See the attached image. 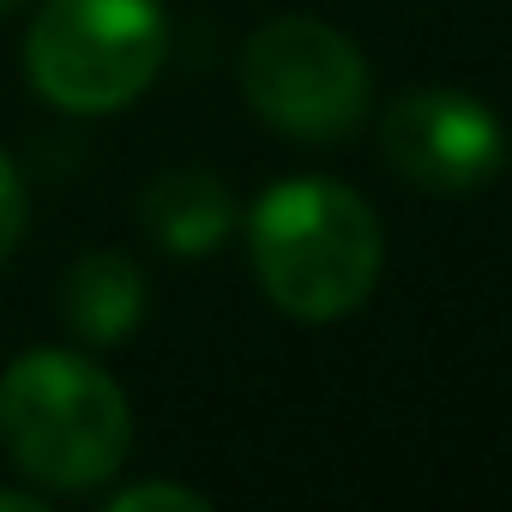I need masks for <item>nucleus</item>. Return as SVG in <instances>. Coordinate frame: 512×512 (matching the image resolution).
<instances>
[{
  "instance_id": "nucleus-8",
  "label": "nucleus",
  "mask_w": 512,
  "mask_h": 512,
  "mask_svg": "<svg viewBox=\"0 0 512 512\" xmlns=\"http://www.w3.org/2000/svg\"><path fill=\"white\" fill-rule=\"evenodd\" d=\"M25 223H31V193H25V175H19V163L0 151V266L19 253V241H25Z\"/></svg>"
},
{
  "instance_id": "nucleus-9",
  "label": "nucleus",
  "mask_w": 512,
  "mask_h": 512,
  "mask_svg": "<svg viewBox=\"0 0 512 512\" xmlns=\"http://www.w3.org/2000/svg\"><path fill=\"white\" fill-rule=\"evenodd\" d=\"M145 506H169V512H205L211 500L199 488H181V482H139V488H121L109 494V512H145Z\"/></svg>"
},
{
  "instance_id": "nucleus-4",
  "label": "nucleus",
  "mask_w": 512,
  "mask_h": 512,
  "mask_svg": "<svg viewBox=\"0 0 512 512\" xmlns=\"http://www.w3.org/2000/svg\"><path fill=\"white\" fill-rule=\"evenodd\" d=\"M241 97L284 139L332 145V139H350L368 121L374 85H368L362 49L344 31H332L326 19L290 13V19H272L247 37Z\"/></svg>"
},
{
  "instance_id": "nucleus-11",
  "label": "nucleus",
  "mask_w": 512,
  "mask_h": 512,
  "mask_svg": "<svg viewBox=\"0 0 512 512\" xmlns=\"http://www.w3.org/2000/svg\"><path fill=\"white\" fill-rule=\"evenodd\" d=\"M13 7H25V0H0V13H13Z\"/></svg>"
},
{
  "instance_id": "nucleus-7",
  "label": "nucleus",
  "mask_w": 512,
  "mask_h": 512,
  "mask_svg": "<svg viewBox=\"0 0 512 512\" xmlns=\"http://www.w3.org/2000/svg\"><path fill=\"white\" fill-rule=\"evenodd\" d=\"M139 217L151 229V241L163 253H181V260H199L217 241H229L235 229V199L211 169H169L145 187Z\"/></svg>"
},
{
  "instance_id": "nucleus-5",
  "label": "nucleus",
  "mask_w": 512,
  "mask_h": 512,
  "mask_svg": "<svg viewBox=\"0 0 512 512\" xmlns=\"http://www.w3.org/2000/svg\"><path fill=\"white\" fill-rule=\"evenodd\" d=\"M386 163L422 193H476L506 169V127L470 91H410L380 121Z\"/></svg>"
},
{
  "instance_id": "nucleus-3",
  "label": "nucleus",
  "mask_w": 512,
  "mask_h": 512,
  "mask_svg": "<svg viewBox=\"0 0 512 512\" xmlns=\"http://www.w3.org/2000/svg\"><path fill=\"white\" fill-rule=\"evenodd\" d=\"M169 61L157 0H49L25 37V79L67 115H115Z\"/></svg>"
},
{
  "instance_id": "nucleus-2",
  "label": "nucleus",
  "mask_w": 512,
  "mask_h": 512,
  "mask_svg": "<svg viewBox=\"0 0 512 512\" xmlns=\"http://www.w3.org/2000/svg\"><path fill=\"white\" fill-rule=\"evenodd\" d=\"M0 446L43 494H85L127 464V392L91 356L25 350L0 374Z\"/></svg>"
},
{
  "instance_id": "nucleus-6",
  "label": "nucleus",
  "mask_w": 512,
  "mask_h": 512,
  "mask_svg": "<svg viewBox=\"0 0 512 512\" xmlns=\"http://www.w3.org/2000/svg\"><path fill=\"white\" fill-rule=\"evenodd\" d=\"M145 308H151L145 272L127 260V253H109V247L85 253V260L67 272V284H61V320L73 326V338H85L97 350L127 344L139 332Z\"/></svg>"
},
{
  "instance_id": "nucleus-1",
  "label": "nucleus",
  "mask_w": 512,
  "mask_h": 512,
  "mask_svg": "<svg viewBox=\"0 0 512 512\" xmlns=\"http://www.w3.org/2000/svg\"><path fill=\"white\" fill-rule=\"evenodd\" d=\"M247 253L272 308L302 326H332L374 296L386 235L356 187L302 175L266 187L247 211Z\"/></svg>"
},
{
  "instance_id": "nucleus-10",
  "label": "nucleus",
  "mask_w": 512,
  "mask_h": 512,
  "mask_svg": "<svg viewBox=\"0 0 512 512\" xmlns=\"http://www.w3.org/2000/svg\"><path fill=\"white\" fill-rule=\"evenodd\" d=\"M0 512H43V494H31V488H0Z\"/></svg>"
}]
</instances>
